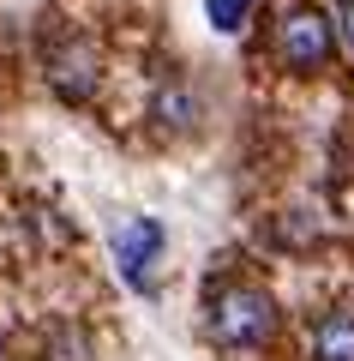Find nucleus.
<instances>
[{"instance_id":"f257e3e1","label":"nucleus","mask_w":354,"mask_h":361,"mask_svg":"<svg viewBox=\"0 0 354 361\" xmlns=\"http://www.w3.org/2000/svg\"><path fill=\"white\" fill-rule=\"evenodd\" d=\"M210 337L222 349H265L270 331H277V301L253 283H228L210 295Z\"/></svg>"},{"instance_id":"f03ea898","label":"nucleus","mask_w":354,"mask_h":361,"mask_svg":"<svg viewBox=\"0 0 354 361\" xmlns=\"http://www.w3.org/2000/svg\"><path fill=\"white\" fill-rule=\"evenodd\" d=\"M277 54L294 73H318V66H330V54H336V25H330L324 13H312V6H289L282 25H277Z\"/></svg>"},{"instance_id":"7ed1b4c3","label":"nucleus","mask_w":354,"mask_h":361,"mask_svg":"<svg viewBox=\"0 0 354 361\" xmlns=\"http://www.w3.org/2000/svg\"><path fill=\"white\" fill-rule=\"evenodd\" d=\"M163 247H168L163 223H151V217L127 223V229L114 235V265H120V277H127L132 289H156V265H163Z\"/></svg>"},{"instance_id":"20e7f679","label":"nucleus","mask_w":354,"mask_h":361,"mask_svg":"<svg viewBox=\"0 0 354 361\" xmlns=\"http://www.w3.org/2000/svg\"><path fill=\"white\" fill-rule=\"evenodd\" d=\"M96 78H102V61H96V49H90L84 37L61 42V49L49 54V85L61 90L66 103H84L90 90H96Z\"/></svg>"},{"instance_id":"39448f33","label":"nucleus","mask_w":354,"mask_h":361,"mask_svg":"<svg viewBox=\"0 0 354 361\" xmlns=\"http://www.w3.org/2000/svg\"><path fill=\"white\" fill-rule=\"evenodd\" d=\"M312 361H354V313L330 307L312 319Z\"/></svg>"},{"instance_id":"423d86ee","label":"nucleus","mask_w":354,"mask_h":361,"mask_svg":"<svg viewBox=\"0 0 354 361\" xmlns=\"http://www.w3.org/2000/svg\"><path fill=\"white\" fill-rule=\"evenodd\" d=\"M151 115L163 121L168 133L192 127V121H198V97H192V85H187V78H168V85L156 90V103H151Z\"/></svg>"},{"instance_id":"0eeeda50","label":"nucleus","mask_w":354,"mask_h":361,"mask_svg":"<svg viewBox=\"0 0 354 361\" xmlns=\"http://www.w3.org/2000/svg\"><path fill=\"white\" fill-rule=\"evenodd\" d=\"M253 13H258V0H210V25L228 30V37L246 30V18H253Z\"/></svg>"},{"instance_id":"6e6552de","label":"nucleus","mask_w":354,"mask_h":361,"mask_svg":"<svg viewBox=\"0 0 354 361\" xmlns=\"http://www.w3.org/2000/svg\"><path fill=\"white\" fill-rule=\"evenodd\" d=\"M336 30H342V42L354 49V0H336Z\"/></svg>"}]
</instances>
